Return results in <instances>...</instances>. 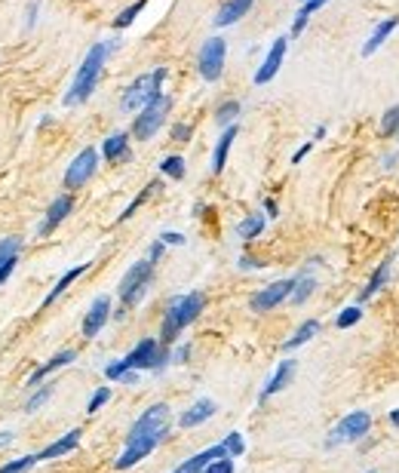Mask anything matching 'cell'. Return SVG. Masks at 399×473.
Wrapping results in <instances>:
<instances>
[{"label": "cell", "mask_w": 399, "mask_h": 473, "mask_svg": "<svg viewBox=\"0 0 399 473\" xmlns=\"http://www.w3.org/2000/svg\"><path fill=\"white\" fill-rule=\"evenodd\" d=\"M203 308H206V299H203V292H188V295H175V299H169V304H166V311H163L160 345L169 347L172 341L179 338L181 332L200 317Z\"/></svg>", "instance_id": "1"}, {"label": "cell", "mask_w": 399, "mask_h": 473, "mask_svg": "<svg viewBox=\"0 0 399 473\" xmlns=\"http://www.w3.org/2000/svg\"><path fill=\"white\" fill-rule=\"evenodd\" d=\"M111 50H114V43H96V46H92V50L86 52V59H83V65L77 68V77H74L71 89L64 92V105H68V108L83 105V101L92 96V89L99 87L101 71H105V62H108Z\"/></svg>", "instance_id": "2"}, {"label": "cell", "mask_w": 399, "mask_h": 473, "mask_svg": "<svg viewBox=\"0 0 399 473\" xmlns=\"http://www.w3.org/2000/svg\"><path fill=\"white\" fill-rule=\"evenodd\" d=\"M154 280V262L151 258H142V262H135L129 271L123 274V280H120V308L114 311V317L117 320H123L126 317V311H133L138 301L145 299V292H147V286H151Z\"/></svg>", "instance_id": "3"}, {"label": "cell", "mask_w": 399, "mask_h": 473, "mask_svg": "<svg viewBox=\"0 0 399 473\" xmlns=\"http://www.w3.org/2000/svg\"><path fill=\"white\" fill-rule=\"evenodd\" d=\"M163 80H166V68H154L151 74H142L138 80H133L123 92V99H120V108L126 111V114H133V111H142L147 101H154L157 96H163Z\"/></svg>", "instance_id": "4"}, {"label": "cell", "mask_w": 399, "mask_h": 473, "mask_svg": "<svg viewBox=\"0 0 399 473\" xmlns=\"http://www.w3.org/2000/svg\"><path fill=\"white\" fill-rule=\"evenodd\" d=\"M142 437H154L160 443L169 437V406H166V403H154L151 409H145L135 418V424L129 428L126 440H142Z\"/></svg>", "instance_id": "5"}, {"label": "cell", "mask_w": 399, "mask_h": 473, "mask_svg": "<svg viewBox=\"0 0 399 473\" xmlns=\"http://www.w3.org/2000/svg\"><path fill=\"white\" fill-rule=\"evenodd\" d=\"M169 108H172V99H169V96H157L154 101H147V105L138 111L135 120H133V135L142 138V142L154 138L157 129L166 123V114H169Z\"/></svg>", "instance_id": "6"}, {"label": "cell", "mask_w": 399, "mask_h": 473, "mask_svg": "<svg viewBox=\"0 0 399 473\" xmlns=\"http://www.w3.org/2000/svg\"><path fill=\"white\" fill-rule=\"evenodd\" d=\"M372 430V415L369 412H350L344 415L335 428H332L329 440H326V449H335V446H347V443H359L366 437V433Z\"/></svg>", "instance_id": "7"}, {"label": "cell", "mask_w": 399, "mask_h": 473, "mask_svg": "<svg viewBox=\"0 0 399 473\" xmlns=\"http://www.w3.org/2000/svg\"><path fill=\"white\" fill-rule=\"evenodd\" d=\"M225 62H227V43L225 37H209L206 43L200 46L197 55V71L206 83H215L221 74H225Z\"/></svg>", "instance_id": "8"}, {"label": "cell", "mask_w": 399, "mask_h": 473, "mask_svg": "<svg viewBox=\"0 0 399 473\" xmlns=\"http://www.w3.org/2000/svg\"><path fill=\"white\" fill-rule=\"evenodd\" d=\"M96 169H99V151L96 148H83V151L68 163V172H64V188H68V194L80 191L83 184L96 175Z\"/></svg>", "instance_id": "9"}, {"label": "cell", "mask_w": 399, "mask_h": 473, "mask_svg": "<svg viewBox=\"0 0 399 473\" xmlns=\"http://www.w3.org/2000/svg\"><path fill=\"white\" fill-rule=\"evenodd\" d=\"M292 286H295V280H276V283H271V286H264L262 292L252 295L249 308H252L255 313H267V311L280 308V304L292 295Z\"/></svg>", "instance_id": "10"}, {"label": "cell", "mask_w": 399, "mask_h": 473, "mask_svg": "<svg viewBox=\"0 0 399 473\" xmlns=\"http://www.w3.org/2000/svg\"><path fill=\"white\" fill-rule=\"evenodd\" d=\"M286 50H289V37H276V40L271 43V50H267V55H264V62L258 65V71H255V83H258V87L271 83L276 74H280L283 59H286Z\"/></svg>", "instance_id": "11"}, {"label": "cell", "mask_w": 399, "mask_h": 473, "mask_svg": "<svg viewBox=\"0 0 399 473\" xmlns=\"http://www.w3.org/2000/svg\"><path fill=\"white\" fill-rule=\"evenodd\" d=\"M111 308H114V304H111V295H99V299L89 304L86 317H83V338H96L99 332L108 326Z\"/></svg>", "instance_id": "12"}, {"label": "cell", "mask_w": 399, "mask_h": 473, "mask_svg": "<svg viewBox=\"0 0 399 473\" xmlns=\"http://www.w3.org/2000/svg\"><path fill=\"white\" fill-rule=\"evenodd\" d=\"M157 357H160V341H157V338H142L126 354V363H129V369H135V372H145V369H147V372H154Z\"/></svg>", "instance_id": "13"}, {"label": "cell", "mask_w": 399, "mask_h": 473, "mask_svg": "<svg viewBox=\"0 0 399 473\" xmlns=\"http://www.w3.org/2000/svg\"><path fill=\"white\" fill-rule=\"evenodd\" d=\"M71 209H74V197H71V194H59V197L50 203V209H46L40 228H37V237H50L52 230L71 216Z\"/></svg>", "instance_id": "14"}, {"label": "cell", "mask_w": 399, "mask_h": 473, "mask_svg": "<svg viewBox=\"0 0 399 473\" xmlns=\"http://www.w3.org/2000/svg\"><path fill=\"white\" fill-rule=\"evenodd\" d=\"M160 446V440H154V437H142V440H126V449L120 452V458L114 461V467L117 470H129V467H135L142 458H147L151 452Z\"/></svg>", "instance_id": "15"}, {"label": "cell", "mask_w": 399, "mask_h": 473, "mask_svg": "<svg viewBox=\"0 0 399 473\" xmlns=\"http://www.w3.org/2000/svg\"><path fill=\"white\" fill-rule=\"evenodd\" d=\"M295 369H298V363L289 357V360H280V366L274 369V375H271V382H267L264 387H262V394H258V400H271L274 394H280L283 387H289V382H292V375H295Z\"/></svg>", "instance_id": "16"}, {"label": "cell", "mask_w": 399, "mask_h": 473, "mask_svg": "<svg viewBox=\"0 0 399 473\" xmlns=\"http://www.w3.org/2000/svg\"><path fill=\"white\" fill-rule=\"evenodd\" d=\"M218 458H230L227 455V449H225V443H218V446H209L206 452H197L193 458H188V461H181L179 467H175L172 473H203L206 470L212 461H218Z\"/></svg>", "instance_id": "17"}, {"label": "cell", "mask_w": 399, "mask_h": 473, "mask_svg": "<svg viewBox=\"0 0 399 473\" xmlns=\"http://www.w3.org/2000/svg\"><path fill=\"white\" fill-rule=\"evenodd\" d=\"M390 267H393V255H390V258H384V262L372 271L369 283H366L363 289H359V295H356V301H359V304H366L369 299H375V295L384 289V286H387V277H390Z\"/></svg>", "instance_id": "18"}, {"label": "cell", "mask_w": 399, "mask_h": 473, "mask_svg": "<svg viewBox=\"0 0 399 473\" xmlns=\"http://www.w3.org/2000/svg\"><path fill=\"white\" fill-rule=\"evenodd\" d=\"M255 6V0H225L215 13V25L218 28H230L237 25L243 16H249V9Z\"/></svg>", "instance_id": "19"}, {"label": "cell", "mask_w": 399, "mask_h": 473, "mask_svg": "<svg viewBox=\"0 0 399 473\" xmlns=\"http://www.w3.org/2000/svg\"><path fill=\"white\" fill-rule=\"evenodd\" d=\"M80 433L83 430H68L64 437H59L55 443H50L43 452H37V461H55V458H64L68 452H74L80 446Z\"/></svg>", "instance_id": "20"}, {"label": "cell", "mask_w": 399, "mask_h": 473, "mask_svg": "<svg viewBox=\"0 0 399 473\" xmlns=\"http://www.w3.org/2000/svg\"><path fill=\"white\" fill-rule=\"evenodd\" d=\"M215 412H218V406L203 396V400H197V403L191 406V409H184V412H181L179 424H181V428H200V424H206Z\"/></svg>", "instance_id": "21"}, {"label": "cell", "mask_w": 399, "mask_h": 473, "mask_svg": "<svg viewBox=\"0 0 399 473\" xmlns=\"http://www.w3.org/2000/svg\"><path fill=\"white\" fill-rule=\"evenodd\" d=\"M396 28H399V18H396V16H387L384 22H378L375 31L369 34V40L363 43V55H375L387 40H390V34L396 31Z\"/></svg>", "instance_id": "22"}, {"label": "cell", "mask_w": 399, "mask_h": 473, "mask_svg": "<svg viewBox=\"0 0 399 473\" xmlns=\"http://www.w3.org/2000/svg\"><path fill=\"white\" fill-rule=\"evenodd\" d=\"M74 360H77V350H71V347H68V350H59V354L46 360V363H43L40 369H37V372H31V378H28V387H37V384H40L46 375H52L55 369H64V366H71Z\"/></svg>", "instance_id": "23"}, {"label": "cell", "mask_w": 399, "mask_h": 473, "mask_svg": "<svg viewBox=\"0 0 399 473\" xmlns=\"http://www.w3.org/2000/svg\"><path fill=\"white\" fill-rule=\"evenodd\" d=\"M101 157L108 163H117V160H129V133H114L105 138L101 145Z\"/></svg>", "instance_id": "24"}, {"label": "cell", "mask_w": 399, "mask_h": 473, "mask_svg": "<svg viewBox=\"0 0 399 473\" xmlns=\"http://www.w3.org/2000/svg\"><path fill=\"white\" fill-rule=\"evenodd\" d=\"M234 138H237V126H227L225 133L218 135V142H215V151H212V172H221L225 169V163H227V154H230V145H234Z\"/></svg>", "instance_id": "25"}, {"label": "cell", "mask_w": 399, "mask_h": 473, "mask_svg": "<svg viewBox=\"0 0 399 473\" xmlns=\"http://www.w3.org/2000/svg\"><path fill=\"white\" fill-rule=\"evenodd\" d=\"M313 335H320V320H304L301 326L295 329V335L283 341V350H286V354H289V350H298L301 345H308Z\"/></svg>", "instance_id": "26"}, {"label": "cell", "mask_w": 399, "mask_h": 473, "mask_svg": "<svg viewBox=\"0 0 399 473\" xmlns=\"http://www.w3.org/2000/svg\"><path fill=\"white\" fill-rule=\"evenodd\" d=\"M86 271H89V262H83V265H77V267H71V271L64 274L62 280H59V283H55L52 289H50V295H46V299H43V308H50V304H52L55 299H59V295H64V292H68V286H71L74 280H77V277H83V274H86Z\"/></svg>", "instance_id": "27"}, {"label": "cell", "mask_w": 399, "mask_h": 473, "mask_svg": "<svg viewBox=\"0 0 399 473\" xmlns=\"http://www.w3.org/2000/svg\"><path fill=\"white\" fill-rule=\"evenodd\" d=\"M264 225H267V218L262 216V212H252V216H246L243 221H240V228H237V234H240V240H255V237H262V230H264Z\"/></svg>", "instance_id": "28"}, {"label": "cell", "mask_w": 399, "mask_h": 473, "mask_svg": "<svg viewBox=\"0 0 399 473\" xmlns=\"http://www.w3.org/2000/svg\"><path fill=\"white\" fill-rule=\"evenodd\" d=\"M313 289H317V277H310L308 271H304L301 277H295V286H292V295L289 299L295 301V304H304L313 295Z\"/></svg>", "instance_id": "29"}, {"label": "cell", "mask_w": 399, "mask_h": 473, "mask_svg": "<svg viewBox=\"0 0 399 473\" xmlns=\"http://www.w3.org/2000/svg\"><path fill=\"white\" fill-rule=\"evenodd\" d=\"M329 0H304V6L295 13V22H292V34H301L304 28H308V22H310V16L317 13V9H322Z\"/></svg>", "instance_id": "30"}, {"label": "cell", "mask_w": 399, "mask_h": 473, "mask_svg": "<svg viewBox=\"0 0 399 473\" xmlns=\"http://www.w3.org/2000/svg\"><path fill=\"white\" fill-rule=\"evenodd\" d=\"M18 252H22V237H4L0 240V267L9 262H18Z\"/></svg>", "instance_id": "31"}, {"label": "cell", "mask_w": 399, "mask_h": 473, "mask_svg": "<svg viewBox=\"0 0 399 473\" xmlns=\"http://www.w3.org/2000/svg\"><path fill=\"white\" fill-rule=\"evenodd\" d=\"M237 114H240V101H237V99H230V101H221V105L215 108V123L227 129V126H234Z\"/></svg>", "instance_id": "32"}, {"label": "cell", "mask_w": 399, "mask_h": 473, "mask_svg": "<svg viewBox=\"0 0 399 473\" xmlns=\"http://www.w3.org/2000/svg\"><path fill=\"white\" fill-rule=\"evenodd\" d=\"M145 4H147V0H135V4H129L126 9H120V16L114 18V28H117V31H123V28H129V25H133L135 18L142 16Z\"/></svg>", "instance_id": "33"}, {"label": "cell", "mask_w": 399, "mask_h": 473, "mask_svg": "<svg viewBox=\"0 0 399 473\" xmlns=\"http://www.w3.org/2000/svg\"><path fill=\"white\" fill-rule=\"evenodd\" d=\"M160 172L166 175V179L181 182V179H184V172H188V169H184V160H181L179 154H169V157H166V160L160 163Z\"/></svg>", "instance_id": "34"}, {"label": "cell", "mask_w": 399, "mask_h": 473, "mask_svg": "<svg viewBox=\"0 0 399 473\" xmlns=\"http://www.w3.org/2000/svg\"><path fill=\"white\" fill-rule=\"evenodd\" d=\"M160 188H163V184H160V182H151V184H147V188H145L142 194H138V197H135L133 203H129V206H126L123 212H120V221L133 218V216H135V209H138V206H142V203H145L147 197H151V194H157V191H160Z\"/></svg>", "instance_id": "35"}, {"label": "cell", "mask_w": 399, "mask_h": 473, "mask_svg": "<svg viewBox=\"0 0 399 473\" xmlns=\"http://www.w3.org/2000/svg\"><path fill=\"white\" fill-rule=\"evenodd\" d=\"M359 320H363V308H359V304H350V308H344L335 317V326L338 329H354Z\"/></svg>", "instance_id": "36"}, {"label": "cell", "mask_w": 399, "mask_h": 473, "mask_svg": "<svg viewBox=\"0 0 399 473\" xmlns=\"http://www.w3.org/2000/svg\"><path fill=\"white\" fill-rule=\"evenodd\" d=\"M396 133H399V105H390L384 111V117H381V135L390 138Z\"/></svg>", "instance_id": "37"}, {"label": "cell", "mask_w": 399, "mask_h": 473, "mask_svg": "<svg viewBox=\"0 0 399 473\" xmlns=\"http://www.w3.org/2000/svg\"><path fill=\"white\" fill-rule=\"evenodd\" d=\"M37 464V455H22V458H13L6 464H0V473H28Z\"/></svg>", "instance_id": "38"}, {"label": "cell", "mask_w": 399, "mask_h": 473, "mask_svg": "<svg viewBox=\"0 0 399 473\" xmlns=\"http://www.w3.org/2000/svg\"><path fill=\"white\" fill-rule=\"evenodd\" d=\"M52 396V384H43V387H37V391L28 396V403H25V412H37L40 409V406L46 403Z\"/></svg>", "instance_id": "39"}, {"label": "cell", "mask_w": 399, "mask_h": 473, "mask_svg": "<svg viewBox=\"0 0 399 473\" xmlns=\"http://www.w3.org/2000/svg\"><path fill=\"white\" fill-rule=\"evenodd\" d=\"M225 449H227V455L230 458H240L246 452V440H243V433H237V430H230L227 437H225Z\"/></svg>", "instance_id": "40"}, {"label": "cell", "mask_w": 399, "mask_h": 473, "mask_svg": "<svg viewBox=\"0 0 399 473\" xmlns=\"http://www.w3.org/2000/svg\"><path fill=\"white\" fill-rule=\"evenodd\" d=\"M108 400H111V387H99V391L89 396V403H86V412H89V415H96V412H99V409H101V406H105Z\"/></svg>", "instance_id": "41"}, {"label": "cell", "mask_w": 399, "mask_h": 473, "mask_svg": "<svg viewBox=\"0 0 399 473\" xmlns=\"http://www.w3.org/2000/svg\"><path fill=\"white\" fill-rule=\"evenodd\" d=\"M129 372V363H126V357L123 360H117V363H111V366H105V375H108V382H120Z\"/></svg>", "instance_id": "42"}, {"label": "cell", "mask_w": 399, "mask_h": 473, "mask_svg": "<svg viewBox=\"0 0 399 473\" xmlns=\"http://www.w3.org/2000/svg\"><path fill=\"white\" fill-rule=\"evenodd\" d=\"M169 135H172V142H191V135H193V126H191V123H175Z\"/></svg>", "instance_id": "43"}, {"label": "cell", "mask_w": 399, "mask_h": 473, "mask_svg": "<svg viewBox=\"0 0 399 473\" xmlns=\"http://www.w3.org/2000/svg\"><path fill=\"white\" fill-rule=\"evenodd\" d=\"M203 473H234V458H218L203 470Z\"/></svg>", "instance_id": "44"}, {"label": "cell", "mask_w": 399, "mask_h": 473, "mask_svg": "<svg viewBox=\"0 0 399 473\" xmlns=\"http://www.w3.org/2000/svg\"><path fill=\"white\" fill-rule=\"evenodd\" d=\"M160 240H163L166 246H181L184 243V234H179V230H163Z\"/></svg>", "instance_id": "45"}, {"label": "cell", "mask_w": 399, "mask_h": 473, "mask_svg": "<svg viewBox=\"0 0 399 473\" xmlns=\"http://www.w3.org/2000/svg\"><path fill=\"white\" fill-rule=\"evenodd\" d=\"M163 249H166V243H163V240H157V243H151V249H147V258L157 265L163 258Z\"/></svg>", "instance_id": "46"}, {"label": "cell", "mask_w": 399, "mask_h": 473, "mask_svg": "<svg viewBox=\"0 0 399 473\" xmlns=\"http://www.w3.org/2000/svg\"><path fill=\"white\" fill-rule=\"evenodd\" d=\"M188 357H191V345H181V347H175L172 363H188Z\"/></svg>", "instance_id": "47"}, {"label": "cell", "mask_w": 399, "mask_h": 473, "mask_svg": "<svg viewBox=\"0 0 399 473\" xmlns=\"http://www.w3.org/2000/svg\"><path fill=\"white\" fill-rule=\"evenodd\" d=\"M262 265H264V262H258V258H252V255H243V258H240V267H243V271H258Z\"/></svg>", "instance_id": "48"}, {"label": "cell", "mask_w": 399, "mask_h": 473, "mask_svg": "<svg viewBox=\"0 0 399 473\" xmlns=\"http://www.w3.org/2000/svg\"><path fill=\"white\" fill-rule=\"evenodd\" d=\"M310 148H313V142H308V145H301V148H298V151H295V157H292V163H301V160H304V157H308V154H310Z\"/></svg>", "instance_id": "49"}, {"label": "cell", "mask_w": 399, "mask_h": 473, "mask_svg": "<svg viewBox=\"0 0 399 473\" xmlns=\"http://www.w3.org/2000/svg\"><path fill=\"white\" fill-rule=\"evenodd\" d=\"M264 212H267V218H276V216H280V206H276V200H264Z\"/></svg>", "instance_id": "50"}, {"label": "cell", "mask_w": 399, "mask_h": 473, "mask_svg": "<svg viewBox=\"0 0 399 473\" xmlns=\"http://www.w3.org/2000/svg\"><path fill=\"white\" fill-rule=\"evenodd\" d=\"M135 382H138V372H135V369H129V372L120 378V384H135Z\"/></svg>", "instance_id": "51"}, {"label": "cell", "mask_w": 399, "mask_h": 473, "mask_svg": "<svg viewBox=\"0 0 399 473\" xmlns=\"http://www.w3.org/2000/svg\"><path fill=\"white\" fill-rule=\"evenodd\" d=\"M9 443H13V433H9V430H0V446H9Z\"/></svg>", "instance_id": "52"}, {"label": "cell", "mask_w": 399, "mask_h": 473, "mask_svg": "<svg viewBox=\"0 0 399 473\" xmlns=\"http://www.w3.org/2000/svg\"><path fill=\"white\" fill-rule=\"evenodd\" d=\"M320 138H326V126H317V133H313L310 142H320Z\"/></svg>", "instance_id": "53"}, {"label": "cell", "mask_w": 399, "mask_h": 473, "mask_svg": "<svg viewBox=\"0 0 399 473\" xmlns=\"http://www.w3.org/2000/svg\"><path fill=\"white\" fill-rule=\"evenodd\" d=\"M390 424H393V428L399 430V409H393V412H390Z\"/></svg>", "instance_id": "54"}, {"label": "cell", "mask_w": 399, "mask_h": 473, "mask_svg": "<svg viewBox=\"0 0 399 473\" xmlns=\"http://www.w3.org/2000/svg\"><path fill=\"white\" fill-rule=\"evenodd\" d=\"M369 473H375V470H369Z\"/></svg>", "instance_id": "55"}, {"label": "cell", "mask_w": 399, "mask_h": 473, "mask_svg": "<svg viewBox=\"0 0 399 473\" xmlns=\"http://www.w3.org/2000/svg\"><path fill=\"white\" fill-rule=\"evenodd\" d=\"M301 4H304V0H301Z\"/></svg>", "instance_id": "56"}]
</instances>
